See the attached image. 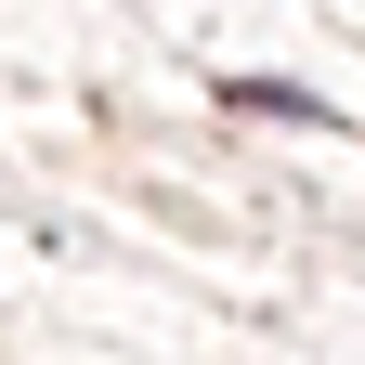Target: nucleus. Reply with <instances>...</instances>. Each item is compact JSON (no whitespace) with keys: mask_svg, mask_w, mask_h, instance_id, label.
I'll return each mask as SVG.
<instances>
[{"mask_svg":"<svg viewBox=\"0 0 365 365\" xmlns=\"http://www.w3.org/2000/svg\"><path fill=\"white\" fill-rule=\"evenodd\" d=\"M222 105H235V118H300V130H339V105H327V91H300V78H222Z\"/></svg>","mask_w":365,"mask_h":365,"instance_id":"nucleus-1","label":"nucleus"}]
</instances>
